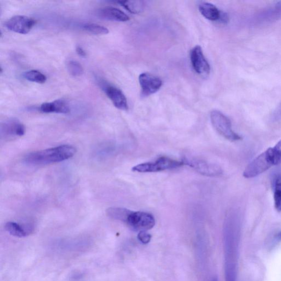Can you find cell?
Here are the masks:
<instances>
[{
  "label": "cell",
  "mask_w": 281,
  "mask_h": 281,
  "mask_svg": "<svg viewBox=\"0 0 281 281\" xmlns=\"http://www.w3.org/2000/svg\"><path fill=\"white\" fill-rule=\"evenodd\" d=\"M40 110L45 113L67 114L70 112V108L66 100L57 99L52 103L42 104L40 107Z\"/></svg>",
  "instance_id": "12"
},
{
  "label": "cell",
  "mask_w": 281,
  "mask_h": 281,
  "mask_svg": "<svg viewBox=\"0 0 281 281\" xmlns=\"http://www.w3.org/2000/svg\"><path fill=\"white\" fill-rule=\"evenodd\" d=\"M118 3L133 14L140 13L143 7V3L141 1H124L118 2Z\"/></svg>",
  "instance_id": "19"
},
{
  "label": "cell",
  "mask_w": 281,
  "mask_h": 281,
  "mask_svg": "<svg viewBox=\"0 0 281 281\" xmlns=\"http://www.w3.org/2000/svg\"><path fill=\"white\" fill-rule=\"evenodd\" d=\"M211 119L213 127L223 138L232 142L242 140L241 136L233 131L232 122L221 112L213 111L211 113Z\"/></svg>",
  "instance_id": "3"
},
{
  "label": "cell",
  "mask_w": 281,
  "mask_h": 281,
  "mask_svg": "<svg viewBox=\"0 0 281 281\" xmlns=\"http://www.w3.org/2000/svg\"><path fill=\"white\" fill-rule=\"evenodd\" d=\"M106 94L118 109L128 110L127 99L124 93L118 88L112 85H106L104 88Z\"/></svg>",
  "instance_id": "10"
},
{
  "label": "cell",
  "mask_w": 281,
  "mask_h": 281,
  "mask_svg": "<svg viewBox=\"0 0 281 281\" xmlns=\"http://www.w3.org/2000/svg\"><path fill=\"white\" fill-rule=\"evenodd\" d=\"M185 163L171 159L167 157H161L155 162L137 165L132 170L139 172H155L174 169L183 166Z\"/></svg>",
  "instance_id": "4"
},
{
  "label": "cell",
  "mask_w": 281,
  "mask_h": 281,
  "mask_svg": "<svg viewBox=\"0 0 281 281\" xmlns=\"http://www.w3.org/2000/svg\"><path fill=\"white\" fill-rule=\"evenodd\" d=\"M190 59L192 67L198 74L203 77L210 75V65L206 59L202 48L200 46H196L192 49Z\"/></svg>",
  "instance_id": "6"
},
{
  "label": "cell",
  "mask_w": 281,
  "mask_h": 281,
  "mask_svg": "<svg viewBox=\"0 0 281 281\" xmlns=\"http://www.w3.org/2000/svg\"><path fill=\"white\" fill-rule=\"evenodd\" d=\"M266 19H277L281 17V2L278 3L273 9L265 14Z\"/></svg>",
  "instance_id": "22"
},
{
  "label": "cell",
  "mask_w": 281,
  "mask_h": 281,
  "mask_svg": "<svg viewBox=\"0 0 281 281\" xmlns=\"http://www.w3.org/2000/svg\"><path fill=\"white\" fill-rule=\"evenodd\" d=\"M187 164L201 175L208 176H216L222 174V169L218 165L203 160H194Z\"/></svg>",
  "instance_id": "9"
},
{
  "label": "cell",
  "mask_w": 281,
  "mask_h": 281,
  "mask_svg": "<svg viewBox=\"0 0 281 281\" xmlns=\"http://www.w3.org/2000/svg\"><path fill=\"white\" fill-rule=\"evenodd\" d=\"M272 148L275 165L281 164V140Z\"/></svg>",
  "instance_id": "23"
},
{
  "label": "cell",
  "mask_w": 281,
  "mask_h": 281,
  "mask_svg": "<svg viewBox=\"0 0 281 281\" xmlns=\"http://www.w3.org/2000/svg\"><path fill=\"white\" fill-rule=\"evenodd\" d=\"M199 10L202 16L208 20L218 21L220 19L221 11L211 3H201L199 6Z\"/></svg>",
  "instance_id": "15"
},
{
  "label": "cell",
  "mask_w": 281,
  "mask_h": 281,
  "mask_svg": "<svg viewBox=\"0 0 281 281\" xmlns=\"http://www.w3.org/2000/svg\"><path fill=\"white\" fill-rule=\"evenodd\" d=\"M67 69L69 73L74 76L82 75L84 69L81 63L74 61H70L67 64Z\"/></svg>",
  "instance_id": "21"
},
{
  "label": "cell",
  "mask_w": 281,
  "mask_h": 281,
  "mask_svg": "<svg viewBox=\"0 0 281 281\" xmlns=\"http://www.w3.org/2000/svg\"><path fill=\"white\" fill-rule=\"evenodd\" d=\"M35 24L36 20L34 18L25 16H15L6 21L5 26L12 32L27 34Z\"/></svg>",
  "instance_id": "7"
},
{
  "label": "cell",
  "mask_w": 281,
  "mask_h": 281,
  "mask_svg": "<svg viewBox=\"0 0 281 281\" xmlns=\"http://www.w3.org/2000/svg\"><path fill=\"white\" fill-rule=\"evenodd\" d=\"M2 137L12 138L24 135L25 132L24 125L17 120L11 119L7 121L2 125Z\"/></svg>",
  "instance_id": "11"
},
{
  "label": "cell",
  "mask_w": 281,
  "mask_h": 281,
  "mask_svg": "<svg viewBox=\"0 0 281 281\" xmlns=\"http://www.w3.org/2000/svg\"><path fill=\"white\" fill-rule=\"evenodd\" d=\"M220 22L223 24H226L228 22L229 17L227 14L225 12H221V15L219 20Z\"/></svg>",
  "instance_id": "25"
},
{
  "label": "cell",
  "mask_w": 281,
  "mask_h": 281,
  "mask_svg": "<svg viewBox=\"0 0 281 281\" xmlns=\"http://www.w3.org/2000/svg\"><path fill=\"white\" fill-rule=\"evenodd\" d=\"M99 15L103 18L117 21H126L129 17L124 12L113 7H106L98 12Z\"/></svg>",
  "instance_id": "13"
},
{
  "label": "cell",
  "mask_w": 281,
  "mask_h": 281,
  "mask_svg": "<svg viewBox=\"0 0 281 281\" xmlns=\"http://www.w3.org/2000/svg\"><path fill=\"white\" fill-rule=\"evenodd\" d=\"M5 228L11 235L19 238L25 237L30 235L32 230L30 226L21 225L18 223L12 221L7 222Z\"/></svg>",
  "instance_id": "14"
},
{
  "label": "cell",
  "mask_w": 281,
  "mask_h": 281,
  "mask_svg": "<svg viewBox=\"0 0 281 281\" xmlns=\"http://www.w3.org/2000/svg\"><path fill=\"white\" fill-rule=\"evenodd\" d=\"M130 210L122 208H110L108 209L107 214L113 219L124 222Z\"/></svg>",
  "instance_id": "17"
},
{
  "label": "cell",
  "mask_w": 281,
  "mask_h": 281,
  "mask_svg": "<svg viewBox=\"0 0 281 281\" xmlns=\"http://www.w3.org/2000/svg\"><path fill=\"white\" fill-rule=\"evenodd\" d=\"M275 115V117L277 118L281 117V104L278 107V109H277Z\"/></svg>",
  "instance_id": "27"
},
{
  "label": "cell",
  "mask_w": 281,
  "mask_h": 281,
  "mask_svg": "<svg viewBox=\"0 0 281 281\" xmlns=\"http://www.w3.org/2000/svg\"><path fill=\"white\" fill-rule=\"evenodd\" d=\"M279 236L281 237V233L280 234Z\"/></svg>",
  "instance_id": "28"
},
{
  "label": "cell",
  "mask_w": 281,
  "mask_h": 281,
  "mask_svg": "<svg viewBox=\"0 0 281 281\" xmlns=\"http://www.w3.org/2000/svg\"><path fill=\"white\" fill-rule=\"evenodd\" d=\"M83 28L85 31L95 35H105L109 33L105 27L94 23L85 24Z\"/></svg>",
  "instance_id": "20"
},
{
  "label": "cell",
  "mask_w": 281,
  "mask_h": 281,
  "mask_svg": "<svg viewBox=\"0 0 281 281\" xmlns=\"http://www.w3.org/2000/svg\"><path fill=\"white\" fill-rule=\"evenodd\" d=\"M132 229L141 232L152 228L156 224L154 216L146 212L130 211L124 221Z\"/></svg>",
  "instance_id": "5"
},
{
  "label": "cell",
  "mask_w": 281,
  "mask_h": 281,
  "mask_svg": "<svg viewBox=\"0 0 281 281\" xmlns=\"http://www.w3.org/2000/svg\"><path fill=\"white\" fill-rule=\"evenodd\" d=\"M275 166L272 148H269L258 156L245 169L243 176L246 178L256 177Z\"/></svg>",
  "instance_id": "2"
},
{
  "label": "cell",
  "mask_w": 281,
  "mask_h": 281,
  "mask_svg": "<svg viewBox=\"0 0 281 281\" xmlns=\"http://www.w3.org/2000/svg\"><path fill=\"white\" fill-rule=\"evenodd\" d=\"M151 238H152V236L147 233L146 232H139L138 235V239L143 244L148 243L150 241Z\"/></svg>",
  "instance_id": "24"
},
{
  "label": "cell",
  "mask_w": 281,
  "mask_h": 281,
  "mask_svg": "<svg viewBox=\"0 0 281 281\" xmlns=\"http://www.w3.org/2000/svg\"><path fill=\"white\" fill-rule=\"evenodd\" d=\"M76 52L79 56L85 57L86 56V53L84 49L81 46H77L76 48Z\"/></svg>",
  "instance_id": "26"
},
{
  "label": "cell",
  "mask_w": 281,
  "mask_h": 281,
  "mask_svg": "<svg viewBox=\"0 0 281 281\" xmlns=\"http://www.w3.org/2000/svg\"><path fill=\"white\" fill-rule=\"evenodd\" d=\"M139 82L142 95L144 97L154 94L160 90L163 85V82L160 78L148 73L140 74Z\"/></svg>",
  "instance_id": "8"
},
{
  "label": "cell",
  "mask_w": 281,
  "mask_h": 281,
  "mask_svg": "<svg viewBox=\"0 0 281 281\" xmlns=\"http://www.w3.org/2000/svg\"><path fill=\"white\" fill-rule=\"evenodd\" d=\"M24 77L28 81L38 84H44L47 81L46 76L37 70H31L25 72Z\"/></svg>",
  "instance_id": "18"
},
{
  "label": "cell",
  "mask_w": 281,
  "mask_h": 281,
  "mask_svg": "<svg viewBox=\"0 0 281 281\" xmlns=\"http://www.w3.org/2000/svg\"><path fill=\"white\" fill-rule=\"evenodd\" d=\"M76 153V149L70 145H62L28 154L24 162L30 165H47L70 159Z\"/></svg>",
  "instance_id": "1"
},
{
  "label": "cell",
  "mask_w": 281,
  "mask_h": 281,
  "mask_svg": "<svg viewBox=\"0 0 281 281\" xmlns=\"http://www.w3.org/2000/svg\"><path fill=\"white\" fill-rule=\"evenodd\" d=\"M273 186L275 208L278 212L281 213V174L275 178Z\"/></svg>",
  "instance_id": "16"
}]
</instances>
